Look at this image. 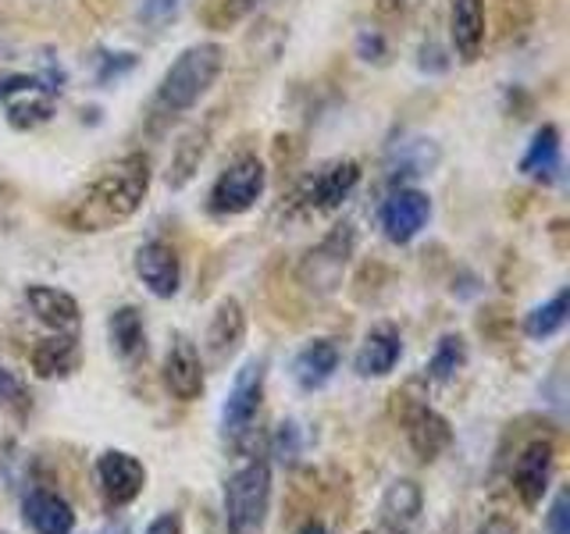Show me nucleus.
<instances>
[{"label":"nucleus","instance_id":"20e7f679","mask_svg":"<svg viewBox=\"0 0 570 534\" xmlns=\"http://www.w3.org/2000/svg\"><path fill=\"white\" fill-rule=\"evenodd\" d=\"M264 189H267V165L257 154H239L218 171L214 186L207 189L204 207L218 221L243 218V214H249L261 204Z\"/></svg>","mask_w":570,"mask_h":534},{"label":"nucleus","instance_id":"473e14b6","mask_svg":"<svg viewBox=\"0 0 570 534\" xmlns=\"http://www.w3.org/2000/svg\"><path fill=\"white\" fill-rule=\"evenodd\" d=\"M534 22V0H499V32L517 36Z\"/></svg>","mask_w":570,"mask_h":534},{"label":"nucleus","instance_id":"f704fd0d","mask_svg":"<svg viewBox=\"0 0 570 534\" xmlns=\"http://www.w3.org/2000/svg\"><path fill=\"white\" fill-rule=\"evenodd\" d=\"M546 531L549 534H570V492L557 488L552 503L546 510Z\"/></svg>","mask_w":570,"mask_h":534},{"label":"nucleus","instance_id":"b1692460","mask_svg":"<svg viewBox=\"0 0 570 534\" xmlns=\"http://www.w3.org/2000/svg\"><path fill=\"white\" fill-rule=\"evenodd\" d=\"M107 338H111V349L121 364H136L147 353V320H142V310L132 307V303L111 310V317H107Z\"/></svg>","mask_w":570,"mask_h":534},{"label":"nucleus","instance_id":"c85d7f7f","mask_svg":"<svg viewBox=\"0 0 570 534\" xmlns=\"http://www.w3.org/2000/svg\"><path fill=\"white\" fill-rule=\"evenodd\" d=\"M53 118L50 93H29L26 100H8V125L14 132H36Z\"/></svg>","mask_w":570,"mask_h":534},{"label":"nucleus","instance_id":"bb28decb","mask_svg":"<svg viewBox=\"0 0 570 534\" xmlns=\"http://www.w3.org/2000/svg\"><path fill=\"white\" fill-rule=\"evenodd\" d=\"M439 160V147L432 139H417V142H403V147L396 150V165H392L389 171V182L403 186L406 178H417V175H428L435 168Z\"/></svg>","mask_w":570,"mask_h":534},{"label":"nucleus","instance_id":"a19ab883","mask_svg":"<svg viewBox=\"0 0 570 534\" xmlns=\"http://www.w3.org/2000/svg\"><path fill=\"white\" fill-rule=\"evenodd\" d=\"M296 534H332V527H328V524H321V521H303Z\"/></svg>","mask_w":570,"mask_h":534},{"label":"nucleus","instance_id":"79ce46f5","mask_svg":"<svg viewBox=\"0 0 570 534\" xmlns=\"http://www.w3.org/2000/svg\"><path fill=\"white\" fill-rule=\"evenodd\" d=\"M364 534H374V531H364Z\"/></svg>","mask_w":570,"mask_h":534},{"label":"nucleus","instance_id":"4be33fe9","mask_svg":"<svg viewBox=\"0 0 570 534\" xmlns=\"http://www.w3.org/2000/svg\"><path fill=\"white\" fill-rule=\"evenodd\" d=\"M26 307L40 325H47L53 332L79 328V317H82V307L76 296L58 289V285H43V281L26 285Z\"/></svg>","mask_w":570,"mask_h":534},{"label":"nucleus","instance_id":"dca6fc26","mask_svg":"<svg viewBox=\"0 0 570 534\" xmlns=\"http://www.w3.org/2000/svg\"><path fill=\"white\" fill-rule=\"evenodd\" d=\"M489 40V0H450V43L460 65H474Z\"/></svg>","mask_w":570,"mask_h":534},{"label":"nucleus","instance_id":"ea45409f","mask_svg":"<svg viewBox=\"0 0 570 534\" xmlns=\"http://www.w3.org/2000/svg\"><path fill=\"white\" fill-rule=\"evenodd\" d=\"M417 0H379V11H385V14H403L406 8H414Z\"/></svg>","mask_w":570,"mask_h":534},{"label":"nucleus","instance_id":"cd10ccee","mask_svg":"<svg viewBox=\"0 0 570 534\" xmlns=\"http://www.w3.org/2000/svg\"><path fill=\"white\" fill-rule=\"evenodd\" d=\"M254 8H257V0H204V4L196 8V18H200V26L210 32H228L239 22H246V18L254 14Z\"/></svg>","mask_w":570,"mask_h":534},{"label":"nucleus","instance_id":"58836bf2","mask_svg":"<svg viewBox=\"0 0 570 534\" xmlns=\"http://www.w3.org/2000/svg\"><path fill=\"white\" fill-rule=\"evenodd\" d=\"M474 534H517V524L507 521V516H489L485 524H478Z\"/></svg>","mask_w":570,"mask_h":534},{"label":"nucleus","instance_id":"7c9ffc66","mask_svg":"<svg viewBox=\"0 0 570 534\" xmlns=\"http://www.w3.org/2000/svg\"><path fill=\"white\" fill-rule=\"evenodd\" d=\"M353 53L361 58L364 65H374V68H385L389 58H392V47H389V36L382 29H361L353 40Z\"/></svg>","mask_w":570,"mask_h":534},{"label":"nucleus","instance_id":"6e6552de","mask_svg":"<svg viewBox=\"0 0 570 534\" xmlns=\"http://www.w3.org/2000/svg\"><path fill=\"white\" fill-rule=\"evenodd\" d=\"M392 399H396V421L406 435V445L421 463H435L453 449V424L432 403L410 396V392H396Z\"/></svg>","mask_w":570,"mask_h":534},{"label":"nucleus","instance_id":"5701e85b","mask_svg":"<svg viewBox=\"0 0 570 534\" xmlns=\"http://www.w3.org/2000/svg\"><path fill=\"white\" fill-rule=\"evenodd\" d=\"M424 510V495L421 485L410 477L392 481L382 495V506H379V521L392 531V534H406L410 527L417 524V516Z\"/></svg>","mask_w":570,"mask_h":534},{"label":"nucleus","instance_id":"39448f33","mask_svg":"<svg viewBox=\"0 0 570 534\" xmlns=\"http://www.w3.org/2000/svg\"><path fill=\"white\" fill-rule=\"evenodd\" d=\"M361 175L364 171L353 157L321 165L289 192L285 214H289V218H321V214L338 210L353 196V189L361 186Z\"/></svg>","mask_w":570,"mask_h":534},{"label":"nucleus","instance_id":"393cba45","mask_svg":"<svg viewBox=\"0 0 570 534\" xmlns=\"http://www.w3.org/2000/svg\"><path fill=\"white\" fill-rule=\"evenodd\" d=\"M567 317H570V289L560 285L546 303H539V307H531L524 314L521 332L531 338V343H549V338H557L567 328Z\"/></svg>","mask_w":570,"mask_h":534},{"label":"nucleus","instance_id":"72a5a7b5","mask_svg":"<svg viewBox=\"0 0 570 534\" xmlns=\"http://www.w3.org/2000/svg\"><path fill=\"white\" fill-rule=\"evenodd\" d=\"M272 456L282 463H296L303 456V427L296 421H282L272 435Z\"/></svg>","mask_w":570,"mask_h":534},{"label":"nucleus","instance_id":"2eb2a0df","mask_svg":"<svg viewBox=\"0 0 570 534\" xmlns=\"http://www.w3.org/2000/svg\"><path fill=\"white\" fill-rule=\"evenodd\" d=\"M403 360V332L392 325V320H382V325H374L364 343L356 346L353 353V374L356 378H389L392 370L400 367Z\"/></svg>","mask_w":570,"mask_h":534},{"label":"nucleus","instance_id":"2f4dec72","mask_svg":"<svg viewBox=\"0 0 570 534\" xmlns=\"http://www.w3.org/2000/svg\"><path fill=\"white\" fill-rule=\"evenodd\" d=\"M136 65H139V58L132 50H97V82L100 86L118 82L129 76Z\"/></svg>","mask_w":570,"mask_h":534},{"label":"nucleus","instance_id":"0eeeda50","mask_svg":"<svg viewBox=\"0 0 570 534\" xmlns=\"http://www.w3.org/2000/svg\"><path fill=\"white\" fill-rule=\"evenodd\" d=\"M356 254V228L350 221L335 225L328 236H321L314 249H307L296 267V281L314 296H332L343 285L346 267Z\"/></svg>","mask_w":570,"mask_h":534},{"label":"nucleus","instance_id":"ddd939ff","mask_svg":"<svg viewBox=\"0 0 570 534\" xmlns=\"http://www.w3.org/2000/svg\"><path fill=\"white\" fill-rule=\"evenodd\" d=\"M160 382H165L168 396L178 403H196L207 388V370L200 360V349L193 346L189 335H175L171 346L160 364Z\"/></svg>","mask_w":570,"mask_h":534},{"label":"nucleus","instance_id":"a211bd4d","mask_svg":"<svg viewBox=\"0 0 570 534\" xmlns=\"http://www.w3.org/2000/svg\"><path fill=\"white\" fill-rule=\"evenodd\" d=\"M210 142H214V118L196 121L193 129H186L183 136H178L171 160H168V175H165V182H168L171 192L186 189L193 182L196 171H200V165L210 154Z\"/></svg>","mask_w":570,"mask_h":534},{"label":"nucleus","instance_id":"c9c22d12","mask_svg":"<svg viewBox=\"0 0 570 534\" xmlns=\"http://www.w3.org/2000/svg\"><path fill=\"white\" fill-rule=\"evenodd\" d=\"M183 8V0H142L139 4V22L142 26H165L175 11Z\"/></svg>","mask_w":570,"mask_h":534},{"label":"nucleus","instance_id":"aec40b11","mask_svg":"<svg viewBox=\"0 0 570 534\" xmlns=\"http://www.w3.org/2000/svg\"><path fill=\"white\" fill-rule=\"evenodd\" d=\"M22 521L32 534H71L76 531V510L53 488H29L22 495Z\"/></svg>","mask_w":570,"mask_h":534},{"label":"nucleus","instance_id":"f257e3e1","mask_svg":"<svg viewBox=\"0 0 570 534\" xmlns=\"http://www.w3.org/2000/svg\"><path fill=\"white\" fill-rule=\"evenodd\" d=\"M150 157L125 154L104 165L89 182L61 207V221L79 236H97L132 221L150 192Z\"/></svg>","mask_w":570,"mask_h":534},{"label":"nucleus","instance_id":"4468645a","mask_svg":"<svg viewBox=\"0 0 570 534\" xmlns=\"http://www.w3.org/2000/svg\"><path fill=\"white\" fill-rule=\"evenodd\" d=\"M246 328H249L246 307L236 296H225L218 307H214V314L207 320V332H204V349L214 367H225L232 356L243 349Z\"/></svg>","mask_w":570,"mask_h":534},{"label":"nucleus","instance_id":"f8f14e48","mask_svg":"<svg viewBox=\"0 0 570 534\" xmlns=\"http://www.w3.org/2000/svg\"><path fill=\"white\" fill-rule=\"evenodd\" d=\"M136 278L154 299H175L183 289V257L168 239H147L136 246Z\"/></svg>","mask_w":570,"mask_h":534},{"label":"nucleus","instance_id":"1a4fd4ad","mask_svg":"<svg viewBox=\"0 0 570 534\" xmlns=\"http://www.w3.org/2000/svg\"><path fill=\"white\" fill-rule=\"evenodd\" d=\"M147 463L125 449H104L94 459V481L107 510H125L147 492Z\"/></svg>","mask_w":570,"mask_h":534},{"label":"nucleus","instance_id":"6ab92c4d","mask_svg":"<svg viewBox=\"0 0 570 534\" xmlns=\"http://www.w3.org/2000/svg\"><path fill=\"white\" fill-rule=\"evenodd\" d=\"M521 171L524 178L539 186H557L563 178V139H560V129L552 121L539 125L528 142V150L521 157Z\"/></svg>","mask_w":570,"mask_h":534},{"label":"nucleus","instance_id":"a878e982","mask_svg":"<svg viewBox=\"0 0 570 534\" xmlns=\"http://www.w3.org/2000/svg\"><path fill=\"white\" fill-rule=\"evenodd\" d=\"M471 360V349H468V338H463L460 332H445L432 356H428V364H424V382H432V385H450L456 374L468 367Z\"/></svg>","mask_w":570,"mask_h":534},{"label":"nucleus","instance_id":"423d86ee","mask_svg":"<svg viewBox=\"0 0 570 534\" xmlns=\"http://www.w3.org/2000/svg\"><path fill=\"white\" fill-rule=\"evenodd\" d=\"M264 388H267V356H249V360L232 374V385L222 403L225 442L239 445L254 435V424L264 406Z\"/></svg>","mask_w":570,"mask_h":534},{"label":"nucleus","instance_id":"7ed1b4c3","mask_svg":"<svg viewBox=\"0 0 570 534\" xmlns=\"http://www.w3.org/2000/svg\"><path fill=\"white\" fill-rule=\"evenodd\" d=\"M225 531L228 534H264L272 513V463L264 456L246 459L225 481Z\"/></svg>","mask_w":570,"mask_h":534},{"label":"nucleus","instance_id":"c756f323","mask_svg":"<svg viewBox=\"0 0 570 534\" xmlns=\"http://www.w3.org/2000/svg\"><path fill=\"white\" fill-rule=\"evenodd\" d=\"M29 406H32V396L26 382L0 364V417H26Z\"/></svg>","mask_w":570,"mask_h":534},{"label":"nucleus","instance_id":"9b49d317","mask_svg":"<svg viewBox=\"0 0 570 534\" xmlns=\"http://www.w3.org/2000/svg\"><path fill=\"white\" fill-rule=\"evenodd\" d=\"M552 477H557V445H552V438H531L513 459L510 481H513L517 498H521L528 510L542 506V498L552 488Z\"/></svg>","mask_w":570,"mask_h":534},{"label":"nucleus","instance_id":"4c0bfd02","mask_svg":"<svg viewBox=\"0 0 570 534\" xmlns=\"http://www.w3.org/2000/svg\"><path fill=\"white\" fill-rule=\"evenodd\" d=\"M142 534H186V527H183V513H175V510L157 513Z\"/></svg>","mask_w":570,"mask_h":534},{"label":"nucleus","instance_id":"9d476101","mask_svg":"<svg viewBox=\"0 0 570 534\" xmlns=\"http://www.w3.org/2000/svg\"><path fill=\"white\" fill-rule=\"evenodd\" d=\"M432 221V196L424 189L414 186H400L389 192V200L379 210V225H382V236L392 246H406L414 243L421 231Z\"/></svg>","mask_w":570,"mask_h":534},{"label":"nucleus","instance_id":"f03ea898","mask_svg":"<svg viewBox=\"0 0 570 534\" xmlns=\"http://www.w3.org/2000/svg\"><path fill=\"white\" fill-rule=\"evenodd\" d=\"M225 61H228L225 47L214 40L193 43L178 53V58L165 68V76H160L154 97H150V107H147V118L154 129H165V125H171L175 118L189 115L193 107L210 93V86L222 79Z\"/></svg>","mask_w":570,"mask_h":534},{"label":"nucleus","instance_id":"412c9836","mask_svg":"<svg viewBox=\"0 0 570 534\" xmlns=\"http://www.w3.org/2000/svg\"><path fill=\"white\" fill-rule=\"evenodd\" d=\"M338 364H343V349H338L335 338H314V343L299 346L289 374L299 392H321L335 378Z\"/></svg>","mask_w":570,"mask_h":534},{"label":"nucleus","instance_id":"f3484780","mask_svg":"<svg viewBox=\"0 0 570 534\" xmlns=\"http://www.w3.org/2000/svg\"><path fill=\"white\" fill-rule=\"evenodd\" d=\"M29 367L40 382H65L82 367V338L79 332H53L29 349Z\"/></svg>","mask_w":570,"mask_h":534},{"label":"nucleus","instance_id":"e433bc0d","mask_svg":"<svg viewBox=\"0 0 570 534\" xmlns=\"http://www.w3.org/2000/svg\"><path fill=\"white\" fill-rule=\"evenodd\" d=\"M417 68H421V71H432V76H439V71L450 68V53H445L442 47H435V43H424V47H421V58H417Z\"/></svg>","mask_w":570,"mask_h":534}]
</instances>
